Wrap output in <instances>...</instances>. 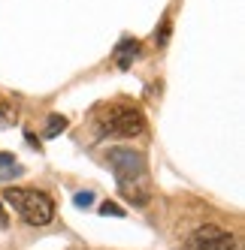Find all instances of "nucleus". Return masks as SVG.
<instances>
[{"label":"nucleus","instance_id":"obj_1","mask_svg":"<svg viewBox=\"0 0 245 250\" xmlns=\"http://www.w3.org/2000/svg\"><path fill=\"white\" fill-rule=\"evenodd\" d=\"M3 199L19 211V217L30 226H46L55 217V202L43 190H24V187H6Z\"/></svg>","mask_w":245,"mask_h":250},{"label":"nucleus","instance_id":"obj_2","mask_svg":"<svg viewBox=\"0 0 245 250\" xmlns=\"http://www.w3.org/2000/svg\"><path fill=\"white\" fill-rule=\"evenodd\" d=\"M109 166L118 178V187L127 193V199L133 202H146V193L136 190V184L146 181V160L143 154L127 151V148H112L109 151Z\"/></svg>","mask_w":245,"mask_h":250},{"label":"nucleus","instance_id":"obj_3","mask_svg":"<svg viewBox=\"0 0 245 250\" xmlns=\"http://www.w3.org/2000/svg\"><path fill=\"white\" fill-rule=\"evenodd\" d=\"M103 130L109 136H118V139H136L146 133V118L133 105H115L103 118Z\"/></svg>","mask_w":245,"mask_h":250},{"label":"nucleus","instance_id":"obj_4","mask_svg":"<svg viewBox=\"0 0 245 250\" xmlns=\"http://www.w3.org/2000/svg\"><path fill=\"white\" fill-rule=\"evenodd\" d=\"M185 250H236V238L227 229H221L215 223H206L188 235Z\"/></svg>","mask_w":245,"mask_h":250},{"label":"nucleus","instance_id":"obj_5","mask_svg":"<svg viewBox=\"0 0 245 250\" xmlns=\"http://www.w3.org/2000/svg\"><path fill=\"white\" fill-rule=\"evenodd\" d=\"M136 55H139V42H136V40H121L118 48H115V63H118L121 69H127Z\"/></svg>","mask_w":245,"mask_h":250},{"label":"nucleus","instance_id":"obj_6","mask_svg":"<svg viewBox=\"0 0 245 250\" xmlns=\"http://www.w3.org/2000/svg\"><path fill=\"white\" fill-rule=\"evenodd\" d=\"M19 172H22V166L12 160V154H0V178H3V181H9V178L19 175Z\"/></svg>","mask_w":245,"mask_h":250},{"label":"nucleus","instance_id":"obj_7","mask_svg":"<svg viewBox=\"0 0 245 250\" xmlns=\"http://www.w3.org/2000/svg\"><path fill=\"white\" fill-rule=\"evenodd\" d=\"M64 127H67V121H64L61 115H51V118H49V127H46V136H58Z\"/></svg>","mask_w":245,"mask_h":250},{"label":"nucleus","instance_id":"obj_8","mask_svg":"<svg viewBox=\"0 0 245 250\" xmlns=\"http://www.w3.org/2000/svg\"><path fill=\"white\" fill-rule=\"evenodd\" d=\"M167 40H170V19H164V24H161V30H157V33H154V42H157V45H164Z\"/></svg>","mask_w":245,"mask_h":250},{"label":"nucleus","instance_id":"obj_9","mask_svg":"<svg viewBox=\"0 0 245 250\" xmlns=\"http://www.w3.org/2000/svg\"><path fill=\"white\" fill-rule=\"evenodd\" d=\"M9 226V217H6V205L0 202V229H6Z\"/></svg>","mask_w":245,"mask_h":250},{"label":"nucleus","instance_id":"obj_10","mask_svg":"<svg viewBox=\"0 0 245 250\" xmlns=\"http://www.w3.org/2000/svg\"><path fill=\"white\" fill-rule=\"evenodd\" d=\"M91 199H94V196H91V193H79V196H76V202H79L82 208H85V205H88Z\"/></svg>","mask_w":245,"mask_h":250}]
</instances>
